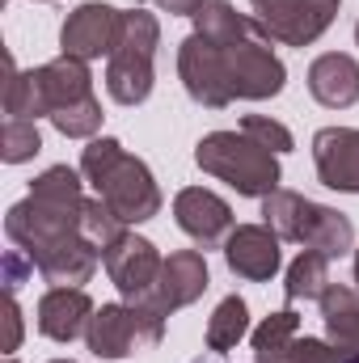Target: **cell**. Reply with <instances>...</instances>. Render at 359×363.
Returning a JSON list of instances; mask_svg holds the SVG:
<instances>
[{"mask_svg":"<svg viewBox=\"0 0 359 363\" xmlns=\"http://www.w3.org/2000/svg\"><path fill=\"white\" fill-rule=\"evenodd\" d=\"M224 262L228 271L250 279V283H267L279 274L283 254H279V237L267 224H237L224 241Z\"/></svg>","mask_w":359,"mask_h":363,"instance_id":"16","label":"cell"},{"mask_svg":"<svg viewBox=\"0 0 359 363\" xmlns=\"http://www.w3.org/2000/svg\"><path fill=\"white\" fill-rule=\"evenodd\" d=\"M81 174L123 224H144L161 211V186L153 169L110 135L89 140V148L81 152Z\"/></svg>","mask_w":359,"mask_h":363,"instance_id":"2","label":"cell"},{"mask_svg":"<svg viewBox=\"0 0 359 363\" xmlns=\"http://www.w3.org/2000/svg\"><path fill=\"white\" fill-rule=\"evenodd\" d=\"M355 47H359V21H355Z\"/></svg>","mask_w":359,"mask_h":363,"instance_id":"35","label":"cell"},{"mask_svg":"<svg viewBox=\"0 0 359 363\" xmlns=\"http://www.w3.org/2000/svg\"><path fill=\"white\" fill-rule=\"evenodd\" d=\"M38 97H43V118L68 140H93L101 127V101L93 93V77L85 60L60 55L43 68H34Z\"/></svg>","mask_w":359,"mask_h":363,"instance_id":"4","label":"cell"},{"mask_svg":"<svg viewBox=\"0 0 359 363\" xmlns=\"http://www.w3.org/2000/svg\"><path fill=\"white\" fill-rule=\"evenodd\" d=\"M263 220H267V228L279 241H296L304 250H317L330 262L355 250L351 220L343 211H334V207H321V203L296 194V190H275V194H267L263 199Z\"/></svg>","mask_w":359,"mask_h":363,"instance_id":"3","label":"cell"},{"mask_svg":"<svg viewBox=\"0 0 359 363\" xmlns=\"http://www.w3.org/2000/svg\"><path fill=\"white\" fill-rule=\"evenodd\" d=\"M241 131L254 135V140H258L263 148H270V152H292V148H296L292 131H287L283 123L267 118V114H245V118H241Z\"/></svg>","mask_w":359,"mask_h":363,"instance_id":"28","label":"cell"},{"mask_svg":"<svg viewBox=\"0 0 359 363\" xmlns=\"http://www.w3.org/2000/svg\"><path fill=\"white\" fill-rule=\"evenodd\" d=\"M101 267H106L110 283L118 287V296H123V300L140 304V300L157 287L165 258L157 254V245H153V241H144V237H136V233H123V237L101 254Z\"/></svg>","mask_w":359,"mask_h":363,"instance_id":"11","label":"cell"},{"mask_svg":"<svg viewBox=\"0 0 359 363\" xmlns=\"http://www.w3.org/2000/svg\"><path fill=\"white\" fill-rule=\"evenodd\" d=\"M4 355H17L21 347V308H17V291H4Z\"/></svg>","mask_w":359,"mask_h":363,"instance_id":"31","label":"cell"},{"mask_svg":"<svg viewBox=\"0 0 359 363\" xmlns=\"http://www.w3.org/2000/svg\"><path fill=\"white\" fill-rule=\"evenodd\" d=\"M165 338V317L123 300V304H101L93 313L89 330H85V342L101 363H118L136 351H148Z\"/></svg>","mask_w":359,"mask_h":363,"instance_id":"8","label":"cell"},{"mask_svg":"<svg viewBox=\"0 0 359 363\" xmlns=\"http://www.w3.org/2000/svg\"><path fill=\"white\" fill-rule=\"evenodd\" d=\"M309 93L326 110H347L359 101V64L347 51H326L309 64Z\"/></svg>","mask_w":359,"mask_h":363,"instance_id":"19","label":"cell"},{"mask_svg":"<svg viewBox=\"0 0 359 363\" xmlns=\"http://www.w3.org/2000/svg\"><path fill=\"white\" fill-rule=\"evenodd\" d=\"M313 165L321 186L359 194V127H321L313 135Z\"/></svg>","mask_w":359,"mask_h":363,"instance_id":"15","label":"cell"},{"mask_svg":"<svg viewBox=\"0 0 359 363\" xmlns=\"http://www.w3.org/2000/svg\"><path fill=\"white\" fill-rule=\"evenodd\" d=\"M347 355H355V351H343V347H334V342H321V338H296V347H292V363H343Z\"/></svg>","mask_w":359,"mask_h":363,"instance_id":"29","label":"cell"},{"mask_svg":"<svg viewBox=\"0 0 359 363\" xmlns=\"http://www.w3.org/2000/svg\"><path fill=\"white\" fill-rule=\"evenodd\" d=\"M85 182L77 169L68 165H51L43 169L38 178L30 182V194L21 203L9 207L4 216V233L9 241L21 250V254H38L64 237H77L81 233V220H85Z\"/></svg>","mask_w":359,"mask_h":363,"instance_id":"1","label":"cell"},{"mask_svg":"<svg viewBox=\"0 0 359 363\" xmlns=\"http://www.w3.org/2000/svg\"><path fill=\"white\" fill-rule=\"evenodd\" d=\"M220 51V68H224V85L233 93V101H267L283 93L287 68L283 60L270 51V38L263 34V26L237 43H211Z\"/></svg>","mask_w":359,"mask_h":363,"instance_id":"7","label":"cell"},{"mask_svg":"<svg viewBox=\"0 0 359 363\" xmlns=\"http://www.w3.org/2000/svg\"><path fill=\"white\" fill-rule=\"evenodd\" d=\"M245 334H250V304H245L241 296H224V300L216 304L211 321H207V351H211V355H224V351H233Z\"/></svg>","mask_w":359,"mask_h":363,"instance_id":"23","label":"cell"},{"mask_svg":"<svg viewBox=\"0 0 359 363\" xmlns=\"http://www.w3.org/2000/svg\"><path fill=\"white\" fill-rule=\"evenodd\" d=\"M194 165L228 182L245 199H267L279 190V152L263 148L245 131H211L194 144Z\"/></svg>","mask_w":359,"mask_h":363,"instance_id":"5","label":"cell"},{"mask_svg":"<svg viewBox=\"0 0 359 363\" xmlns=\"http://www.w3.org/2000/svg\"><path fill=\"white\" fill-rule=\"evenodd\" d=\"M123 17L127 9H114V4H101V0H89L81 9L68 13L64 30H60V51L72 55V60H110L118 38H123Z\"/></svg>","mask_w":359,"mask_h":363,"instance_id":"10","label":"cell"},{"mask_svg":"<svg viewBox=\"0 0 359 363\" xmlns=\"http://www.w3.org/2000/svg\"><path fill=\"white\" fill-rule=\"evenodd\" d=\"M26 279H34V262H30V254L9 250V254H4V291H17Z\"/></svg>","mask_w":359,"mask_h":363,"instance_id":"30","label":"cell"},{"mask_svg":"<svg viewBox=\"0 0 359 363\" xmlns=\"http://www.w3.org/2000/svg\"><path fill=\"white\" fill-rule=\"evenodd\" d=\"M174 220H178L182 233H186L194 245H203V250L228 241V233H233V207H228L220 194L203 190V186L178 190V199H174Z\"/></svg>","mask_w":359,"mask_h":363,"instance_id":"14","label":"cell"},{"mask_svg":"<svg viewBox=\"0 0 359 363\" xmlns=\"http://www.w3.org/2000/svg\"><path fill=\"white\" fill-rule=\"evenodd\" d=\"M161 43V21L144 9H127L123 17V38L114 55L106 60V93L118 106H140L153 93V60Z\"/></svg>","mask_w":359,"mask_h":363,"instance_id":"6","label":"cell"},{"mask_svg":"<svg viewBox=\"0 0 359 363\" xmlns=\"http://www.w3.org/2000/svg\"><path fill=\"white\" fill-rule=\"evenodd\" d=\"M343 363H359V355H347V359H343Z\"/></svg>","mask_w":359,"mask_h":363,"instance_id":"34","label":"cell"},{"mask_svg":"<svg viewBox=\"0 0 359 363\" xmlns=\"http://www.w3.org/2000/svg\"><path fill=\"white\" fill-rule=\"evenodd\" d=\"M254 30H258V21L245 17V13H237L228 0H207L194 13V34H203L207 43H237V38H245Z\"/></svg>","mask_w":359,"mask_h":363,"instance_id":"22","label":"cell"},{"mask_svg":"<svg viewBox=\"0 0 359 363\" xmlns=\"http://www.w3.org/2000/svg\"><path fill=\"white\" fill-rule=\"evenodd\" d=\"M300 338V317L292 308L270 313L254 330V363H292V347Z\"/></svg>","mask_w":359,"mask_h":363,"instance_id":"21","label":"cell"},{"mask_svg":"<svg viewBox=\"0 0 359 363\" xmlns=\"http://www.w3.org/2000/svg\"><path fill=\"white\" fill-rule=\"evenodd\" d=\"M157 4H161L170 17H194V13H199L207 0H157Z\"/></svg>","mask_w":359,"mask_h":363,"instance_id":"32","label":"cell"},{"mask_svg":"<svg viewBox=\"0 0 359 363\" xmlns=\"http://www.w3.org/2000/svg\"><path fill=\"white\" fill-rule=\"evenodd\" d=\"M51 363H72V359H51Z\"/></svg>","mask_w":359,"mask_h":363,"instance_id":"36","label":"cell"},{"mask_svg":"<svg viewBox=\"0 0 359 363\" xmlns=\"http://www.w3.org/2000/svg\"><path fill=\"white\" fill-rule=\"evenodd\" d=\"M203 291H207V258L199 250H178V254L165 258L157 287L140 300V308H148V313H157V317L170 321L178 308L194 304Z\"/></svg>","mask_w":359,"mask_h":363,"instance_id":"12","label":"cell"},{"mask_svg":"<svg viewBox=\"0 0 359 363\" xmlns=\"http://www.w3.org/2000/svg\"><path fill=\"white\" fill-rule=\"evenodd\" d=\"M30 262H34V271L43 274L47 283H55V287H81V283L93 279L97 262H101V250L93 245L85 233H77V237H64V241L38 250Z\"/></svg>","mask_w":359,"mask_h":363,"instance_id":"17","label":"cell"},{"mask_svg":"<svg viewBox=\"0 0 359 363\" xmlns=\"http://www.w3.org/2000/svg\"><path fill=\"white\" fill-rule=\"evenodd\" d=\"M93 300L85 287H51L38 300V334L51 342H72L89 330L93 321Z\"/></svg>","mask_w":359,"mask_h":363,"instance_id":"18","label":"cell"},{"mask_svg":"<svg viewBox=\"0 0 359 363\" xmlns=\"http://www.w3.org/2000/svg\"><path fill=\"white\" fill-rule=\"evenodd\" d=\"M355 283H359V245H355Z\"/></svg>","mask_w":359,"mask_h":363,"instance_id":"33","label":"cell"},{"mask_svg":"<svg viewBox=\"0 0 359 363\" xmlns=\"http://www.w3.org/2000/svg\"><path fill=\"white\" fill-rule=\"evenodd\" d=\"M250 4H254V21L263 26V34L283 47L317 43L343 9V0H250Z\"/></svg>","mask_w":359,"mask_h":363,"instance_id":"9","label":"cell"},{"mask_svg":"<svg viewBox=\"0 0 359 363\" xmlns=\"http://www.w3.org/2000/svg\"><path fill=\"white\" fill-rule=\"evenodd\" d=\"M178 77L182 89L194 106L207 110H224L233 106V93L224 85V68H220V51L203 38V34H186L178 47Z\"/></svg>","mask_w":359,"mask_h":363,"instance_id":"13","label":"cell"},{"mask_svg":"<svg viewBox=\"0 0 359 363\" xmlns=\"http://www.w3.org/2000/svg\"><path fill=\"white\" fill-rule=\"evenodd\" d=\"M321 321H326V338L334 347L359 355V287L330 283L321 296Z\"/></svg>","mask_w":359,"mask_h":363,"instance_id":"20","label":"cell"},{"mask_svg":"<svg viewBox=\"0 0 359 363\" xmlns=\"http://www.w3.org/2000/svg\"><path fill=\"white\" fill-rule=\"evenodd\" d=\"M330 287V258L317 254V250H304L292 267H287V279H283V296L292 304L300 300H321Z\"/></svg>","mask_w":359,"mask_h":363,"instance_id":"24","label":"cell"},{"mask_svg":"<svg viewBox=\"0 0 359 363\" xmlns=\"http://www.w3.org/2000/svg\"><path fill=\"white\" fill-rule=\"evenodd\" d=\"M38 148H43V135H38V127L30 118H4V127H0V157L9 165L34 161Z\"/></svg>","mask_w":359,"mask_h":363,"instance_id":"26","label":"cell"},{"mask_svg":"<svg viewBox=\"0 0 359 363\" xmlns=\"http://www.w3.org/2000/svg\"><path fill=\"white\" fill-rule=\"evenodd\" d=\"M81 233H85L93 245L106 254V250H110V245H114V241L127 233V224H123V220H118V216H114V211H110V207L97 199V194H93L89 203H85V220H81Z\"/></svg>","mask_w":359,"mask_h":363,"instance_id":"27","label":"cell"},{"mask_svg":"<svg viewBox=\"0 0 359 363\" xmlns=\"http://www.w3.org/2000/svg\"><path fill=\"white\" fill-rule=\"evenodd\" d=\"M4 110H9V118H30V123L43 114V97H38L34 72H17L13 60H9V81H4Z\"/></svg>","mask_w":359,"mask_h":363,"instance_id":"25","label":"cell"}]
</instances>
